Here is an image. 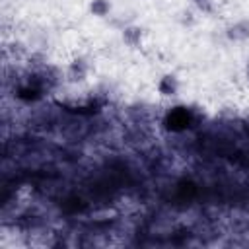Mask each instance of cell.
<instances>
[{
    "label": "cell",
    "instance_id": "6da1fadb",
    "mask_svg": "<svg viewBox=\"0 0 249 249\" xmlns=\"http://www.w3.org/2000/svg\"><path fill=\"white\" fill-rule=\"evenodd\" d=\"M88 74H89V66H88V62H86L84 58L72 60V62L68 64V68H66V80L72 82V84L84 82V80L88 78Z\"/></svg>",
    "mask_w": 249,
    "mask_h": 249
},
{
    "label": "cell",
    "instance_id": "7a4b0ae2",
    "mask_svg": "<svg viewBox=\"0 0 249 249\" xmlns=\"http://www.w3.org/2000/svg\"><path fill=\"white\" fill-rule=\"evenodd\" d=\"M179 89H181V84L175 74H163L158 82V93L163 97H175Z\"/></svg>",
    "mask_w": 249,
    "mask_h": 249
},
{
    "label": "cell",
    "instance_id": "3957f363",
    "mask_svg": "<svg viewBox=\"0 0 249 249\" xmlns=\"http://www.w3.org/2000/svg\"><path fill=\"white\" fill-rule=\"evenodd\" d=\"M226 37L233 43H243L249 39V19H239L226 27Z\"/></svg>",
    "mask_w": 249,
    "mask_h": 249
},
{
    "label": "cell",
    "instance_id": "277c9868",
    "mask_svg": "<svg viewBox=\"0 0 249 249\" xmlns=\"http://www.w3.org/2000/svg\"><path fill=\"white\" fill-rule=\"evenodd\" d=\"M142 35H144V29L140 25H124L123 31H121L123 43L128 45V47H138L140 41H142Z\"/></svg>",
    "mask_w": 249,
    "mask_h": 249
},
{
    "label": "cell",
    "instance_id": "5b68a950",
    "mask_svg": "<svg viewBox=\"0 0 249 249\" xmlns=\"http://www.w3.org/2000/svg\"><path fill=\"white\" fill-rule=\"evenodd\" d=\"M111 12V2L109 0H91L89 2V14L95 18H107Z\"/></svg>",
    "mask_w": 249,
    "mask_h": 249
},
{
    "label": "cell",
    "instance_id": "8992f818",
    "mask_svg": "<svg viewBox=\"0 0 249 249\" xmlns=\"http://www.w3.org/2000/svg\"><path fill=\"white\" fill-rule=\"evenodd\" d=\"M193 4H195L202 14H212V12H214V0H193Z\"/></svg>",
    "mask_w": 249,
    "mask_h": 249
},
{
    "label": "cell",
    "instance_id": "52a82bcc",
    "mask_svg": "<svg viewBox=\"0 0 249 249\" xmlns=\"http://www.w3.org/2000/svg\"><path fill=\"white\" fill-rule=\"evenodd\" d=\"M245 78H247V80H249V62H247V64H245Z\"/></svg>",
    "mask_w": 249,
    "mask_h": 249
}]
</instances>
